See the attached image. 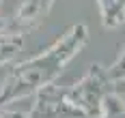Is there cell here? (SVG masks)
<instances>
[{"mask_svg":"<svg viewBox=\"0 0 125 118\" xmlns=\"http://www.w3.org/2000/svg\"><path fill=\"white\" fill-rule=\"evenodd\" d=\"M26 30L20 26H2L0 28V67L13 60L24 47Z\"/></svg>","mask_w":125,"mask_h":118,"instance_id":"obj_5","label":"cell"},{"mask_svg":"<svg viewBox=\"0 0 125 118\" xmlns=\"http://www.w3.org/2000/svg\"><path fill=\"white\" fill-rule=\"evenodd\" d=\"M86 41H88L86 26L75 24L56 43H52L45 52L15 65L0 86V110L4 105L24 99V97H30L37 90H41L43 86L52 84L67 67V62L86 45Z\"/></svg>","mask_w":125,"mask_h":118,"instance_id":"obj_1","label":"cell"},{"mask_svg":"<svg viewBox=\"0 0 125 118\" xmlns=\"http://www.w3.org/2000/svg\"><path fill=\"white\" fill-rule=\"evenodd\" d=\"M35 94H37V99L26 118H86L69 101L67 88H56V86L48 84Z\"/></svg>","mask_w":125,"mask_h":118,"instance_id":"obj_2","label":"cell"},{"mask_svg":"<svg viewBox=\"0 0 125 118\" xmlns=\"http://www.w3.org/2000/svg\"><path fill=\"white\" fill-rule=\"evenodd\" d=\"M104 75L99 73L97 67L91 69L86 77H82L75 86L67 88L69 101L84 114V116H99L101 114V103H104Z\"/></svg>","mask_w":125,"mask_h":118,"instance_id":"obj_3","label":"cell"},{"mask_svg":"<svg viewBox=\"0 0 125 118\" xmlns=\"http://www.w3.org/2000/svg\"><path fill=\"white\" fill-rule=\"evenodd\" d=\"M2 26H7V24H4V22H2V19H0V28H2Z\"/></svg>","mask_w":125,"mask_h":118,"instance_id":"obj_10","label":"cell"},{"mask_svg":"<svg viewBox=\"0 0 125 118\" xmlns=\"http://www.w3.org/2000/svg\"><path fill=\"white\" fill-rule=\"evenodd\" d=\"M101 9V22L106 28H116L125 22V0H97Z\"/></svg>","mask_w":125,"mask_h":118,"instance_id":"obj_6","label":"cell"},{"mask_svg":"<svg viewBox=\"0 0 125 118\" xmlns=\"http://www.w3.org/2000/svg\"><path fill=\"white\" fill-rule=\"evenodd\" d=\"M0 118H26L24 114H15V112H2L0 110Z\"/></svg>","mask_w":125,"mask_h":118,"instance_id":"obj_8","label":"cell"},{"mask_svg":"<svg viewBox=\"0 0 125 118\" xmlns=\"http://www.w3.org/2000/svg\"><path fill=\"white\" fill-rule=\"evenodd\" d=\"M52 4H54V0H22L17 15H15V24L24 30L32 28L50 13Z\"/></svg>","mask_w":125,"mask_h":118,"instance_id":"obj_4","label":"cell"},{"mask_svg":"<svg viewBox=\"0 0 125 118\" xmlns=\"http://www.w3.org/2000/svg\"><path fill=\"white\" fill-rule=\"evenodd\" d=\"M119 94L123 97V105H125V84H123V86H121V88H119Z\"/></svg>","mask_w":125,"mask_h":118,"instance_id":"obj_9","label":"cell"},{"mask_svg":"<svg viewBox=\"0 0 125 118\" xmlns=\"http://www.w3.org/2000/svg\"><path fill=\"white\" fill-rule=\"evenodd\" d=\"M123 73H125V54L121 56V60H119V62L114 65V71H112V75H114V77H119V75H123Z\"/></svg>","mask_w":125,"mask_h":118,"instance_id":"obj_7","label":"cell"}]
</instances>
